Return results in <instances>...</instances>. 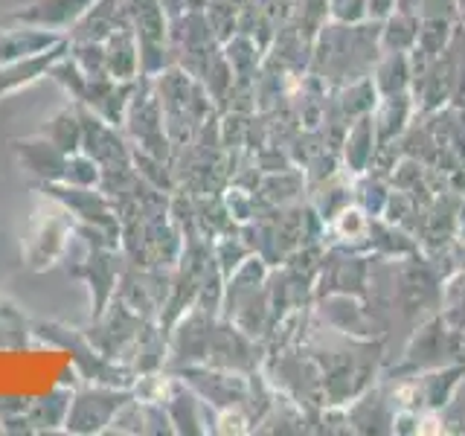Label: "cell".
I'll return each mask as SVG.
<instances>
[{
  "label": "cell",
  "instance_id": "6da1fadb",
  "mask_svg": "<svg viewBox=\"0 0 465 436\" xmlns=\"http://www.w3.org/2000/svg\"><path fill=\"white\" fill-rule=\"evenodd\" d=\"M33 338L41 341V343H47V346H55V349H67L73 372H76L82 382L128 387V390L134 387V382H137V375L131 372L125 363L111 361V358L102 355L99 349L87 341L84 329L58 323V320H41V323L33 326Z\"/></svg>",
  "mask_w": 465,
  "mask_h": 436
},
{
  "label": "cell",
  "instance_id": "7a4b0ae2",
  "mask_svg": "<svg viewBox=\"0 0 465 436\" xmlns=\"http://www.w3.org/2000/svg\"><path fill=\"white\" fill-rule=\"evenodd\" d=\"M76 239V218L62 203L47 198V207L33 213L21 239V265L33 273L55 268L67 256L70 242Z\"/></svg>",
  "mask_w": 465,
  "mask_h": 436
},
{
  "label": "cell",
  "instance_id": "3957f363",
  "mask_svg": "<svg viewBox=\"0 0 465 436\" xmlns=\"http://www.w3.org/2000/svg\"><path fill=\"white\" fill-rule=\"evenodd\" d=\"M128 399H134V390H128V387L79 382L73 387V396H70L64 433H73V436L108 433L114 416L123 411V404Z\"/></svg>",
  "mask_w": 465,
  "mask_h": 436
},
{
  "label": "cell",
  "instance_id": "277c9868",
  "mask_svg": "<svg viewBox=\"0 0 465 436\" xmlns=\"http://www.w3.org/2000/svg\"><path fill=\"white\" fill-rule=\"evenodd\" d=\"M123 131L134 149H143L160 160H169V164L174 160V149L163 123V108H160V99L152 87V76H140L137 91L128 102Z\"/></svg>",
  "mask_w": 465,
  "mask_h": 436
},
{
  "label": "cell",
  "instance_id": "5b68a950",
  "mask_svg": "<svg viewBox=\"0 0 465 436\" xmlns=\"http://www.w3.org/2000/svg\"><path fill=\"white\" fill-rule=\"evenodd\" d=\"M128 24L134 29L140 44L143 76H157L160 70L172 64L169 53V15L160 6V0H123Z\"/></svg>",
  "mask_w": 465,
  "mask_h": 436
},
{
  "label": "cell",
  "instance_id": "8992f818",
  "mask_svg": "<svg viewBox=\"0 0 465 436\" xmlns=\"http://www.w3.org/2000/svg\"><path fill=\"white\" fill-rule=\"evenodd\" d=\"M128 265L120 247H84L82 259L67 262V273L76 276L91 291V317L105 312V305L116 297V285Z\"/></svg>",
  "mask_w": 465,
  "mask_h": 436
},
{
  "label": "cell",
  "instance_id": "52a82bcc",
  "mask_svg": "<svg viewBox=\"0 0 465 436\" xmlns=\"http://www.w3.org/2000/svg\"><path fill=\"white\" fill-rule=\"evenodd\" d=\"M218 317L222 314L203 309V305H193V309H186L174 320V326L166 334V341H169L166 372L207 361V349H210V338H213Z\"/></svg>",
  "mask_w": 465,
  "mask_h": 436
},
{
  "label": "cell",
  "instance_id": "ba28073f",
  "mask_svg": "<svg viewBox=\"0 0 465 436\" xmlns=\"http://www.w3.org/2000/svg\"><path fill=\"white\" fill-rule=\"evenodd\" d=\"M33 189L44 198L62 203V207L76 218V224L102 227L120 236V218H116L111 198L102 193L99 186H73L64 181H55V183H35Z\"/></svg>",
  "mask_w": 465,
  "mask_h": 436
},
{
  "label": "cell",
  "instance_id": "9c48e42d",
  "mask_svg": "<svg viewBox=\"0 0 465 436\" xmlns=\"http://www.w3.org/2000/svg\"><path fill=\"white\" fill-rule=\"evenodd\" d=\"M172 375L183 378L198 396L207 401L213 411H230V407H244L251 396V375L218 370L210 363H193V367H181Z\"/></svg>",
  "mask_w": 465,
  "mask_h": 436
},
{
  "label": "cell",
  "instance_id": "30bf717a",
  "mask_svg": "<svg viewBox=\"0 0 465 436\" xmlns=\"http://www.w3.org/2000/svg\"><path fill=\"white\" fill-rule=\"evenodd\" d=\"M143 323H145L143 314L128 309L120 297H114L105 305V312L91 317V326H84V334L105 358L120 361L125 355V349L134 343Z\"/></svg>",
  "mask_w": 465,
  "mask_h": 436
},
{
  "label": "cell",
  "instance_id": "8fae6325",
  "mask_svg": "<svg viewBox=\"0 0 465 436\" xmlns=\"http://www.w3.org/2000/svg\"><path fill=\"white\" fill-rule=\"evenodd\" d=\"M172 271L174 268H140L128 262L116 285V297L145 320H157L172 288Z\"/></svg>",
  "mask_w": 465,
  "mask_h": 436
},
{
  "label": "cell",
  "instance_id": "7c38bea8",
  "mask_svg": "<svg viewBox=\"0 0 465 436\" xmlns=\"http://www.w3.org/2000/svg\"><path fill=\"white\" fill-rule=\"evenodd\" d=\"M203 363H210V367H218V370L251 375L259 370V363H262L259 343L244 329H239L236 323H232V320L218 317L215 329H213V338H210L207 361Z\"/></svg>",
  "mask_w": 465,
  "mask_h": 436
},
{
  "label": "cell",
  "instance_id": "4fadbf2b",
  "mask_svg": "<svg viewBox=\"0 0 465 436\" xmlns=\"http://www.w3.org/2000/svg\"><path fill=\"white\" fill-rule=\"evenodd\" d=\"M82 152L91 154L99 166L131 164V143L120 125H111L99 114L82 105Z\"/></svg>",
  "mask_w": 465,
  "mask_h": 436
},
{
  "label": "cell",
  "instance_id": "5bb4252c",
  "mask_svg": "<svg viewBox=\"0 0 465 436\" xmlns=\"http://www.w3.org/2000/svg\"><path fill=\"white\" fill-rule=\"evenodd\" d=\"M163 404L169 411L174 433L193 436V433H210L213 431V413L215 411L183 382V378L172 375V372H169V382H166Z\"/></svg>",
  "mask_w": 465,
  "mask_h": 436
},
{
  "label": "cell",
  "instance_id": "9a60e30c",
  "mask_svg": "<svg viewBox=\"0 0 465 436\" xmlns=\"http://www.w3.org/2000/svg\"><path fill=\"white\" fill-rule=\"evenodd\" d=\"M12 154H15V160H18V166L29 174V178H33V186L35 183H55V181L64 178L67 154L44 134L15 137Z\"/></svg>",
  "mask_w": 465,
  "mask_h": 436
},
{
  "label": "cell",
  "instance_id": "2e32d148",
  "mask_svg": "<svg viewBox=\"0 0 465 436\" xmlns=\"http://www.w3.org/2000/svg\"><path fill=\"white\" fill-rule=\"evenodd\" d=\"M62 41H67V35L58 33V29L24 24V21H9L4 15V21H0V64H9V62H18V58L53 50Z\"/></svg>",
  "mask_w": 465,
  "mask_h": 436
},
{
  "label": "cell",
  "instance_id": "e0dca14e",
  "mask_svg": "<svg viewBox=\"0 0 465 436\" xmlns=\"http://www.w3.org/2000/svg\"><path fill=\"white\" fill-rule=\"evenodd\" d=\"M67 53H70V41H62L53 50L26 55V58H18V62H9V64H0V99L24 91V87L41 82L44 76H50V70L62 62Z\"/></svg>",
  "mask_w": 465,
  "mask_h": 436
},
{
  "label": "cell",
  "instance_id": "ac0fdd59",
  "mask_svg": "<svg viewBox=\"0 0 465 436\" xmlns=\"http://www.w3.org/2000/svg\"><path fill=\"white\" fill-rule=\"evenodd\" d=\"M91 4H94V0H29V4L6 12V18L9 21L35 24V26H47V29H58V33L67 35V29L82 18Z\"/></svg>",
  "mask_w": 465,
  "mask_h": 436
},
{
  "label": "cell",
  "instance_id": "d6986e66",
  "mask_svg": "<svg viewBox=\"0 0 465 436\" xmlns=\"http://www.w3.org/2000/svg\"><path fill=\"white\" fill-rule=\"evenodd\" d=\"M120 26H128L123 0H94L82 18L67 29V41L70 44H79V41L105 44L108 35H114Z\"/></svg>",
  "mask_w": 465,
  "mask_h": 436
},
{
  "label": "cell",
  "instance_id": "ffe728a7",
  "mask_svg": "<svg viewBox=\"0 0 465 436\" xmlns=\"http://www.w3.org/2000/svg\"><path fill=\"white\" fill-rule=\"evenodd\" d=\"M105 62H108V76L116 82H137L143 76V62H140V44L134 29L120 26L114 35L105 41Z\"/></svg>",
  "mask_w": 465,
  "mask_h": 436
},
{
  "label": "cell",
  "instance_id": "44dd1931",
  "mask_svg": "<svg viewBox=\"0 0 465 436\" xmlns=\"http://www.w3.org/2000/svg\"><path fill=\"white\" fill-rule=\"evenodd\" d=\"M378 154V131H375V116L363 114L358 120H352L343 140V166L352 174L370 172Z\"/></svg>",
  "mask_w": 465,
  "mask_h": 436
},
{
  "label": "cell",
  "instance_id": "7402d4cb",
  "mask_svg": "<svg viewBox=\"0 0 465 436\" xmlns=\"http://www.w3.org/2000/svg\"><path fill=\"white\" fill-rule=\"evenodd\" d=\"M70 396H73V387L58 384L55 390L44 392V396H35L33 401H29V411H26L29 433H58V431H64V419H67V411H70Z\"/></svg>",
  "mask_w": 465,
  "mask_h": 436
},
{
  "label": "cell",
  "instance_id": "603a6c76",
  "mask_svg": "<svg viewBox=\"0 0 465 436\" xmlns=\"http://www.w3.org/2000/svg\"><path fill=\"white\" fill-rule=\"evenodd\" d=\"M372 84L381 99L411 94V87H413L411 53H381V58H378L372 67Z\"/></svg>",
  "mask_w": 465,
  "mask_h": 436
},
{
  "label": "cell",
  "instance_id": "cb8c5ba5",
  "mask_svg": "<svg viewBox=\"0 0 465 436\" xmlns=\"http://www.w3.org/2000/svg\"><path fill=\"white\" fill-rule=\"evenodd\" d=\"M38 134L53 140L64 154L82 152V105L79 102H67L64 108H58L50 120H44Z\"/></svg>",
  "mask_w": 465,
  "mask_h": 436
},
{
  "label": "cell",
  "instance_id": "d4e9b609",
  "mask_svg": "<svg viewBox=\"0 0 465 436\" xmlns=\"http://www.w3.org/2000/svg\"><path fill=\"white\" fill-rule=\"evenodd\" d=\"M413 111V99L411 94H399V96H384L378 99V105L372 111L375 116V131H378V145H390L401 131L407 128Z\"/></svg>",
  "mask_w": 465,
  "mask_h": 436
},
{
  "label": "cell",
  "instance_id": "484cf974",
  "mask_svg": "<svg viewBox=\"0 0 465 436\" xmlns=\"http://www.w3.org/2000/svg\"><path fill=\"white\" fill-rule=\"evenodd\" d=\"M419 24L421 18H416L411 12H390L381 21V33H378L381 53H411L419 41Z\"/></svg>",
  "mask_w": 465,
  "mask_h": 436
},
{
  "label": "cell",
  "instance_id": "4316f807",
  "mask_svg": "<svg viewBox=\"0 0 465 436\" xmlns=\"http://www.w3.org/2000/svg\"><path fill=\"white\" fill-rule=\"evenodd\" d=\"M465 375V363H457V367H436L433 372L421 375V399H425V404L430 407V411H440V407H445L450 401V396H454L457 384L462 382Z\"/></svg>",
  "mask_w": 465,
  "mask_h": 436
},
{
  "label": "cell",
  "instance_id": "83f0119b",
  "mask_svg": "<svg viewBox=\"0 0 465 436\" xmlns=\"http://www.w3.org/2000/svg\"><path fill=\"white\" fill-rule=\"evenodd\" d=\"M222 53H224V58L230 62L236 76H259V64H262L265 50H262L251 35L236 33L222 44Z\"/></svg>",
  "mask_w": 465,
  "mask_h": 436
},
{
  "label": "cell",
  "instance_id": "f1b7e54d",
  "mask_svg": "<svg viewBox=\"0 0 465 436\" xmlns=\"http://www.w3.org/2000/svg\"><path fill=\"white\" fill-rule=\"evenodd\" d=\"M378 91L372 84V76H363V79H355L341 87V111L346 120H358L363 114H372L375 105H378Z\"/></svg>",
  "mask_w": 465,
  "mask_h": 436
},
{
  "label": "cell",
  "instance_id": "f546056e",
  "mask_svg": "<svg viewBox=\"0 0 465 436\" xmlns=\"http://www.w3.org/2000/svg\"><path fill=\"white\" fill-rule=\"evenodd\" d=\"M326 276V273H323ZM329 294H341V297H349V294H363V285H367V268H363L361 259H341L331 265V273H329Z\"/></svg>",
  "mask_w": 465,
  "mask_h": 436
},
{
  "label": "cell",
  "instance_id": "4dcf8cb0",
  "mask_svg": "<svg viewBox=\"0 0 465 436\" xmlns=\"http://www.w3.org/2000/svg\"><path fill=\"white\" fill-rule=\"evenodd\" d=\"M29 343H33V326L26 323L21 309L0 317V349L4 352H21Z\"/></svg>",
  "mask_w": 465,
  "mask_h": 436
},
{
  "label": "cell",
  "instance_id": "1f68e13d",
  "mask_svg": "<svg viewBox=\"0 0 465 436\" xmlns=\"http://www.w3.org/2000/svg\"><path fill=\"white\" fill-rule=\"evenodd\" d=\"M70 58L79 64V70L91 79H108V62H105V44L79 41L70 44Z\"/></svg>",
  "mask_w": 465,
  "mask_h": 436
},
{
  "label": "cell",
  "instance_id": "d6a6232c",
  "mask_svg": "<svg viewBox=\"0 0 465 436\" xmlns=\"http://www.w3.org/2000/svg\"><path fill=\"white\" fill-rule=\"evenodd\" d=\"M99 178H102V166L91 154L84 152H73L67 154V164H64V183H73V186H99Z\"/></svg>",
  "mask_w": 465,
  "mask_h": 436
},
{
  "label": "cell",
  "instance_id": "836d02e7",
  "mask_svg": "<svg viewBox=\"0 0 465 436\" xmlns=\"http://www.w3.org/2000/svg\"><path fill=\"white\" fill-rule=\"evenodd\" d=\"M326 9H329V18L334 24H363L370 21V9H367V0H326Z\"/></svg>",
  "mask_w": 465,
  "mask_h": 436
},
{
  "label": "cell",
  "instance_id": "e575fe53",
  "mask_svg": "<svg viewBox=\"0 0 465 436\" xmlns=\"http://www.w3.org/2000/svg\"><path fill=\"white\" fill-rule=\"evenodd\" d=\"M33 396H0V425H9L15 419H24Z\"/></svg>",
  "mask_w": 465,
  "mask_h": 436
},
{
  "label": "cell",
  "instance_id": "d590c367",
  "mask_svg": "<svg viewBox=\"0 0 465 436\" xmlns=\"http://www.w3.org/2000/svg\"><path fill=\"white\" fill-rule=\"evenodd\" d=\"M370 21H384L390 12H396V0H367Z\"/></svg>",
  "mask_w": 465,
  "mask_h": 436
},
{
  "label": "cell",
  "instance_id": "8d00e7d4",
  "mask_svg": "<svg viewBox=\"0 0 465 436\" xmlns=\"http://www.w3.org/2000/svg\"><path fill=\"white\" fill-rule=\"evenodd\" d=\"M15 309H18V305H12L9 300H0V317L9 314V312H15Z\"/></svg>",
  "mask_w": 465,
  "mask_h": 436
},
{
  "label": "cell",
  "instance_id": "74e56055",
  "mask_svg": "<svg viewBox=\"0 0 465 436\" xmlns=\"http://www.w3.org/2000/svg\"><path fill=\"white\" fill-rule=\"evenodd\" d=\"M457 4H460V21L465 24V0H457Z\"/></svg>",
  "mask_w": 465,
  "mask_h": 436
},
{
  "label": "cell",
  "instance_id": "f35d334b",
  "mask_svg": "<svg viewBox=\"0 0 465 436\" xmlns=\"http://www.w3.org/2000/svg\"><path fill=\"white\" fill-rule=\"evenodd\" d=\"M0 433H4V425H0Z\"/></svg>",
  "mask_w": 465,
  "mask_h": 436
},
{
  "label": "cell",
  "instance_id": "ab89813d",
  "mask_svg": "<svg viewBox=\"0 0 465 436\" xmlns=\"http://www.w3.org/2000/svg\"><path fill=\"white\" fill-rule=\"evenodd\" d=\"M0 21H4V18H0Z\"/></svg>",
  "mask_w": 465,
  "mask_h": 436
}]
</instances>
